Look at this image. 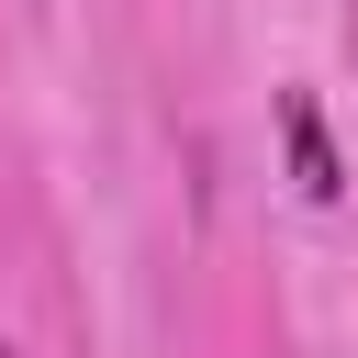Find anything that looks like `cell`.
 Instances as JSON below:
<instances>
[{"label": "cell", "instance_id": "obj_1", "mask_svg": "<svg viewBox=\"0 0 358 358\" xmlns=\"http://www.w3.org/2000/svg\"><path fill=\"white\" fill-rule=\"evenodd\" d=\"M280 123H291V157H302V190H313V201H336V145H324V123H313V101H291Z\"/></svg>", "mask_w": 358, "mask_h": 358}, {"label": "cell", "instance_id": "obj_2", "mask_svg": "<svg viewBox=\"0 0 358 358\" xmlns=\"http://www.w3.org/2000/svg\"><path fill=\"white\" fill-rule=\"evenodd\" d=\"M0 358H11V347H0Z\"/></svg>", "mask_w": 358, "mask_h": 358}]
</instances>
